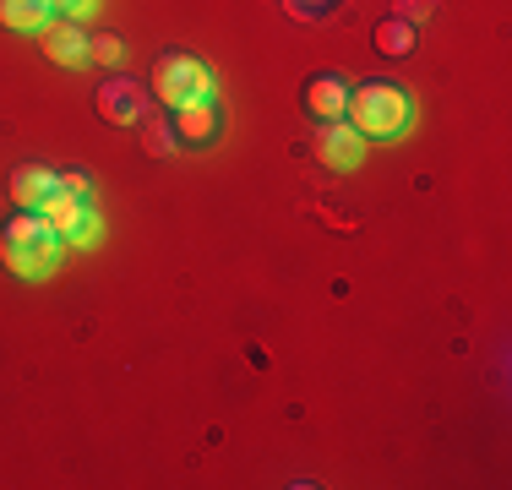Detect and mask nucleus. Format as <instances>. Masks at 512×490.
I'll list each match as a JSON object with an SVG mask.
<instances>
[{
    "mask_svg": "<svg viewBox=\"0 0 512 490\" xmlns=\"http://www.w3.org/2000/svg\"><path fill=\"white\" fill-rule=\"evenodd\" d=\"M344 115L365 142H393L414 126V98H409L404 82L371 77V82H355V88H349Z\"/></svg>",
    "mask_w": 512,
    "mask_h": 490,
    "instance_id": "f257e3e1",
    "label": "nucleus"
},
{
    "mask_svg": "<svg viewBox=\"0 0 512 490\" xmlns=\"http://www.w3.org/2000/svg\"><path fill=\"white\" fill-rule=\"evenodd\" d=\"M0 262L17 278H50L60 262V235L44 224V213H28L22 207L17 218L0 224Z\"/></svg>",
    "mask_w": 512,
    "mask_h": 490,
    "instance_id": "f03ea898",
    "label": "nucleus"
},
{
    "mask_svg": "<svg viewBox=\"0 0 512 490\" xmlns=\"http://www.w3.org/2000/svg\"><path fill=\"white\" fill-rule=\"evenodd\" d=\"M148 88L164 109H180V104H197V98H213V71L197 55H158Z\"/></svg>",
    "mask_w": 512,
    "mask_h": 490,
    "instance_id": "7ed1b4c3",
    "label": "nucleus"
},
{
    "mask_svg": "<svg viewBox=\"0 0 512 490\" xmlns=\"http://www.w3.org/2000/svg\"><path fill=\"white\" fill-rule=\"evenodd\" d=\"M44 213V224L60 235V245H93L99 240V218H93V196H66V191H55L50 202L39 207Z\"/></svg>",
    "mask_w": 512,
    "mask_h": 490,
    "instance_id": "20e7f679",
    "label": "nucleus"
},
{
    "mask_svg": "<svg viewBox=\"0 0 512 490\" xmlns=\"http://www.w3.org/2000/svg\"><path fill=\"white\" fill-rule=\"evenodd\" d=\"M311 153L322 158L327 169H355L360 158H365V137L349 120H316V131H311Z\"/></svg>",
    "mask_w": 512,
    "mask_h": 490,
    "instance_id": "39448f33",
    "label": "nucleus"
},
{
    "mask_svg": "<svg viewBox=\"0 0 512 490\" xmlns=\"http://www.w3.org/2000/svg\"><path fill=\"white\" fill-rule=\"evenodd\" d=\"M88 33L77 28V17H50L39 28V49H44V60H55V66H66V71H77V66H88Z\"/></svg>",
    "mask_w": 512,
    "mask_h": 490,
    "instance_id": "423d86ee",
    "label": "nucleus"
},
{
    "mask_svg": "<svg viewBox=\"0 0 512 490\" xmlns=\"http://www.w3.org/2000/svg\"><path fill=\"white\" fill-rule=\"evenodd\" d=\"M99 115L109 126H142L148 120V88H137L126 77H109L99 88Z\"/></svg>",
    "mask_w": 512,
    "mask_h": 490,
    "instance_id": "0eeeda50",
    "label": "nucleus"
},
{
    "mask_svg": "<svg viewBox=\"0 0 512 490\" xmlns=\"http://www.w3.org/2000/svg\"><path fill=\"white\" fill-rule=\"evenodd\" d=\"M60 191V169H44V164H22L11 169V202L28 207V213H39L44 202Z\"/></svg>",
    "mask_w": 512,
    "mask_h": 490,
    "instance_id": "6e6552de",
    "label": "nucleus"
},
{
    "mask_svg": "<svg viewBox=\"0 0 512 490\" xmlns=\"http://www.w3.org/2000/svg\"><path fill=\"white\" fill-rule=\"evenodd\" d=\"M344 104H349V82L333 77V71H322V77L306 82V109L316 120H344Z\"/></svg>",
    "mask_w": 512,
    "mask_h": 490,
    "instance_id": "1a4fd4ad",
    "label": "nucleus"
},
{
    "mask_svg": "<svg viewBox=\"0 0 512 490\" xmlns=\"http://www.w3.org/2000/svg\"><path fill=\"white\" fill-rule=\"evenodd\" d=\"M213 131H218L213 98H197V104H180V109H175V137H180V142L202 147V142H213Z\"/></svg>",
    "mask_w": 512,
    "mask_h": 490,
    "instance_id": "9d476101",
    "label": "nucleus"
},
{
    "mask_svg": "<svg viewBox=\"0 0 512 490\" xmlns=\"http://www.w3.org/2000/svg\"><path fill=\"white\" fill-rule=\"evenodd\" d=\"M0 22L17 33H39L50 22V0H0Z\"/></svg>",
    "mask_w": 512,
    "mask_h": 490,
    "instance_id": "9b49d317",
    "label": "nucleus"
},
{
    "mask_svg": "<svg viewBox=\"0 0 512 490\" xmlns=\"http://www.w3.org/2000/svg\"><path fill=\"white\" fill-rule=\"evenodd\" d=\"M376 49H382V55H409V49H414V28L404 17H387L382 28H376Z\"/></svg>",
    "mask_w": 512,
    "mask_h": 490,
    "instance_id": "f8f14e48",
    "label": "nucleus"
},
{
    "mask_svg": "<svg viewBox=\"0 0 512 490\" xmlns=\"http://www.w3.org/2000/svg\"><path fill=\"white\" fill-rule=\"evenodd\" d=\"M88 60H99V66H115V60H120V39H115V33H99V39L88 44Z\"/></svg>",
    "mask_w": 512,
    "mask_h": 490,
    "instance_id": "ddd939ff",
    "label": "nucleus"
},
{
    "mask_svg": "<svg viewBox=\"0 0 512 490\" xmlns=\"http://www.w3.org/2000/svg\"><path fill=\"white\" fill-rule=\"evenodd\" d=\"M60 191H66V196H93V186H88L82 169H60Z\"/></svg>",
    "mask_w": 512,
    "mask_h": 490,
    "instance_id": "4468645a",
    "label": "nucleus"
},
{
    "mask_svg": "<svg viewBox=\"0 0 512 490\" xmlns=\"http://www.w3.org/2000/svg\"><path fill=\"white\" fill-rule=\"evenodd\" d=\"M142 131H148L153 153H164V147H169V126H164V120H142Z\"/></svg>",
    "mask_w": 512,
    "mask_h": 490,
    "instance_id": "2eb2a0df",
    "label": "nucleus"
},
{
    "mask_svg": "<svg viewBox=\"0 0 512 490\" xmlns=\"http://www.w3.org/2000/svg\"><path fill=\"white\" fill-rule=\"evenodd\" d=\"M50 11H66V17H82V11H93V0H50Z\"/></svg>",
    "mask_w": 512,
    "mask_h": 490,
    "instance_id": "dca6fc26",
    "label": "nucleus"
},
{
    "mask_svg": "<svg viewBox=\"0 0 512 490\" xmlns=\"http://www.w3.org/2000/svg\"><path fill=\"white\" fill-rule=\"evenodd\" d=\"M333 0H295V11H327Z\"/></svg>",
    "mask_w": 512,
    "mask_h": 490,
    "instance_id": "f3484780",
    "label": "nucleus"
},
{
    "mask_svg": "<svg viewBox=\"0 0 512 490\" xmlns=\"http://www.w3.org/2000/svg\"><path fill=\"white\" fill-rule=\"evenodd\" d=\"M409 11H431V0H409Z\"/></svg>",
    "mask_w": 512,
    "mask_h": 490,
    "instance_id": "a211bd4d",
    "label": "nucleus"
}]
</instances>
